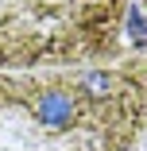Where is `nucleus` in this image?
Returning a JSON list of instances; mask_svg holds the SVG:
<instances>
[{"mask_svg":"<svg viewBox=\"0 0 147 151\" xmlns=\"http://www.w3.org/2000/svg\"><path fill=\"white\" fill-rule=\"evenodd\" d=\"M143 128L147 54L0 74V151H136Z\"/></svg>","mask_w":147,"mask_h":151,"instance_id":"obj_1","label":"nucleus"},{"mask_svg":"<svg viewBox=\"0 0 147 151\" xmlns=\"http://www.w3.org/2000/svg\"><path fill=\"white\" fill-rule=\"evenodd\" d=\"M124 16L128 0H0V74L120 62Z\"/></svg>","mask_w":147,"mask_h":151,"instance_id":"obj_2","label":"nucleus"}]
</instances>
